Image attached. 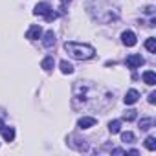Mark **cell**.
Segmentation results:
<instances>
[{
    "instance_id": "obj_17",
    "label": "cell",
    "mask_w": 156,
    "mask_h": 156,
    "mask_svg": "<svg viewBox=\"0 0 156 156\" xmlns=\"http://www.w3.org/2000/svg\"><path fill=\"white\" fill-rule=\"evenodd\" d=\"M145 48H147L151 53H156V39H152V37L147 39V41H145Z\"/></svg>"
},
{
    "instance_id": "obj_2",
    "label": "cell",
    "mask_w": 156,
    "mask_h": 156,
    "mask_svg": "<svg viewBox=\"0 0 156 156\" xmlns=\"http://www.w3.org/2000/svg\"><path fill=\"white\" fill-rule=\"evenodd\" d=\"M64 50L68 51V55L72 59H77V61H87V59H92L96 55V48L90 46V44H83V42H64Z\"/></svg>"
},
{
    "instance_id": "obj_3",
    "label": "cell",
    "mask_w": 156,
    "mask_h": 156,
    "mask_svg": "<svg viewBox=\"0 0 156 156\" xmlns=\"http://www.w3.org/2000/svg\"><path fill=\"white\" fill-rule=\"evenodd\" d=\"M143 62H145V59H143L140 53H130V55L125 59V64H127V68H130V70H136V68H140Z\"/></svg>"
},
{
    "instance_id": "obj_23",
    "label": "cell",
    "mask_w": 156,
    "mask_h": 156,
    "mask_svg": "<svg viewBox=\"0 0 156 156\" xmlns=\"http://www.w3.org/2000/svg\"><path fill=\"white\" fill-rule=\"evenodd\" d=\"M70 2H72V0H61V4H62V6H68Z\"/></svg>"
},
{
    "instance_id": "obj_20",
    "label": "cell",
    "mask_w": 156,
    "mask_h": 156,
    "mask_svg": "<svg viewBox=\"0 0 156 156\" xmlns=\"http://www.w3.org/2000/svg\"><path fill=\"white\" fill-rule=\"evenodd\" d=\"M44 19H46L48 22H51V20H55V19H57V13H55V11L51 9V11H48V13L44 15Z\"/></svg>"
},
{
    "instance_id": "obj_10",
    "label": "cell",
    "mask_w": 156,
    "mask_h": 156,
    "mask_svg": "<svg viewBox=\"0 0 156 156\" xmlns=\"http://www.w3.org/2000/svg\"><path fill=\"white\" fill-rule=\"evenodd\" d=\"M42 44L46 46V48H51L53 44H55V33L50 30V31H46L44 35H42Z\"/></svg>"
},
{
    "instance_id": "obj_9",
    "label": "cell",
    "mask_w": 156,
    "mask_h": 156,
    "mask_svg": "<svg viewBox=\"0 0 156 156\" xmlns=\"http://www.w3.org/2000/svg\"><path fill=\"white\" fill-rule=\"evenodd\" d=\"M143 83L145 85H149V87H154L156 85V73L152 72V70H147V72H143Z\"/></svg>"
},
{
    "instance_id": "obj_24",
    "label": "cell",
    "mask_w": 156,
    "mask_h": 156,
    "mask_svg": "<svg viewBox=\"0 0 156 156\" xmlns=\"http://www.w3.org/2000/svg\"><path fill=\"white\" fill-rule=\"evenodd\" d=\"M2 129H4V121L0 119V132H2Z\"/></svg>"
},
{
    "instance_id": "obj_12",
    "label": "cell",
    "mask_w": 156,
    "mask_h": 156,
    "mask_svg": "<svg viewBox=\"0 0 156 156\" xmlns=\"http://www.w3.org/2000/svg\"><path fill=\"white\" fill-rule=\"evenodd\" d=\"M2 136H4L6 141H13L15 140V129L13 127H4L2 129Z\"/></svg>"
},
{
    "instance_id": "obj_15",
    "label": "cell",
    "mask_w": 156,
    "mask_h": 156,
    "mask_svg": "<svg viewBox=\"0 0 156 156\" xmlns=\"http://www.w3.org/2000/svg\"><path fill=\"white\" fill-rule=\"evenodd\" d=\"M134 140H136L134 132H130V130L121 132V141H123V143H134Z\"/></svg>"
},
{
    "instance_id": "obj_18",
    "label": "cell",
    "mask_w": 156,
    "mask_h": 156,
    "mask_svg": "<svg viewBox=\"0 0 156 156\" xmlns=\"http://www.w3.org/2000/svg\"><path fill=\"white\" fill-rule=\"evenodd\" d=\"M136 116H138V110L129 108V110L123 114V119H127V121H134V119H136Z\"/></svg>"
},
{
    "instance_id": "obj_21",
    "label": "cell",
    "mask_w": 156,
    "mask_h": 156,
    "mask_svg": "<svg viewBox=\"0 0 156 156\" xmlns=\"http://www.w3.org/2000/svg\"><path fill=\"white\" fill-rule=\"evenodd\" d=\"M149 103H151V105L156 103V92H151V94H149Z\"/></svg>"
},
{
    "instance_id": "obj_1",
    "label": "cell",
    "mask_w": 156,
    "mask_h": 156,
    "mask_svg": "<svg viewBox=\"0 0 156 156\" xmlns=\"http://www.w3.org/2000/svg\"><path fill=\"white\" fill-rule=\"evenodd\" d=\"M110 101L112 94L90 81H77L72 88V107L75 110H103Z\"/></svg>"
},
{
    "instance_id": "obj_4",
    "label": "cell",
    "mask_w": 156,
    "mask_h": 156,
    "mask_svg": "<svg viewBox=\"0 0 156 156\" xmlns=\"http://www.w3.org/2000/svg\"><path fill=\"white\" fill-rule=\"evenodd\" d=\"M96 123H98V119H96L94 116H83L79 121H77V127H79V129H83V130H87V129H92V127H96Z\"/></svg>"
},
{
    "instance_id": "obj_6",
    "label": "cell",
    "mask_w": 156,
    "mask_h": 156,
    "mask_svg": "<svg viewBox=\"0 0 156 156\" xmlns=\"http://www.w3.org/2000/svg\"><path fill=\"white\" fill-rule=\"evenodd\" d=\"M41 37H42V28L41 26H31L26 33V39H30V41H37Z\"/></svg>"
},
{
    "instance_id": "obj_5",
    "label": "cell",
    "mask_w": 156,
    "mask_h": 156,
    "mask_svg": "<svg viewBox=\"0 0 156 156\" xmlns=\"http://www.w3.org/2000/svg\"><path fill=\"white\" fill-rule=\"evenodd\" d=\"M121 42H123L125 46H129V48H130V46H136L138 37H136V33H134V31H129V30H127V31H123V33H121Z\"/></svg>"
},
{
    "instance_id": "obj_13",
    "label": "cell",
    "mask_w": 156,
    "mask_h": 156,
    "mask_svg": "<svg viewBox=\"0 0 156 156\" xmlns=\"http://www.w3.org/2000/svg\"><path fill=\"white\" fill-rule=\"evenodd\" d=\"M108 130H110V134H118L121 130V119H112L108 123Z\"/></svg>"
},
{
    "instance_id": "obj_14",
    "label": "cell",
    "mask_w": 156,
    "mask_h": 156,
    "mask_svg": "<svg viewBox=\"0 0 156 156\" xmlns=\"http://www.w3.org/2000/svg\"><path fill=\"white\" fill-rule=\"evenodd\" d=\"M152 125H154V119L152 118H141L140 119V129L141 130H149Z\"/></svg>"
},
{
    "instance_id": "obj_8",
    "label": "cell",
    "mask_w": 156,
    "mask_h": 156,
    "mask_svg": "<svg viewBox=\"0 0 156 156\" xmlns=\"http://www.w3.org/2000/svg\"><path fill=\"white\" fill-rule=\"evenodd\" d=\"M138 99H140V92H138V90H129V92L125 94V98H123L125 105H134Z\"/></svg>"
},
{
    "instance_id": "obj_7",
    "label": "cell",
    "mask_w": 156,
    "mask_h": 156,
    "mask_svg": "<svg viewBox=\"0 0 156 156\" xmlns=\"http://www.w3.org/2000/svg\"><path fill=\"white\" fill-rule=\"evenodd\" d=\"M48 11H51V6L48 4V2H39L35 8H33V15H46Z\"/></svg>"
},
{
    "instance_id": "obj_22",
    "label": "cell",
    "mask_w": 156,
    "mask_h": 156,
    "mask_svg": "<svg viewBox=\"0 0 156 156\" xmlns=\"http://www.w3.org/2000/svg\"><path fill=\"white\" fill-rule=\"evenodd\" d=\"M112 154H127V151H123V149H112Z\"/></svg>"
},
{
    "instance_id": "obj_11",
    "label": "cell",
    "mask_w": 156,
    "mask_h": 156,
    "mask_svg": "<svg viewBox=\"0 0 156 156\" xmlns=\"http://www.w3.org/2000/svg\"><path fill=\"white\" fill-rule=\"evenodd\" d=\"M53 64H55L53 57H44L42 62H41V68H42L44 72H51V70H53Z\"/></svg>"
},
{
    "instance_id": "obj_19",
    "label": "cell",
    "mask_w": 156,
    "mask_h": 156,
    "mask_svg": "<svg viewBox=\"0 0 156 156\" xmlns=\"http://www.w3.org/2000/svg\"><path fill=\"white\" fill-rule=\"evenodd\" d=\"M145 147H147L149 151H156V138H154V136H147V140H145Z\"/></svg>"
},
{
    "instance_id": "obj_16",
    "label": "cell",
    "mask_w": 156,
    "mask_h": 156,
    "mask_svg": "<svg viewBox=\"0 0 156 156\" xmlns=\"http://www.w3.org/2000/svg\"><path fill=\"white\" fill-rule=\"evenodd\" d=\"M59 66H61V72H62V73H73V66H72L68 61H61Z\"/></svg>"
}]
</instances>
